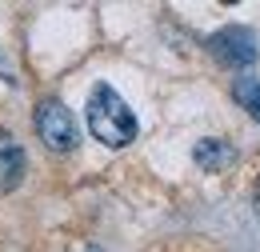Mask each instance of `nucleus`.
<instances>
[{
	"instance_id": "obj_4",
	"label": "nucleus",
	"mask_w": 260,
	"mask_h": 252,
	"mask_svg": "<svg viewBox=\"0 0 260 252\" xmlns=\"http://www.w3.org/2000/svg\"><path fill=\"white\" fill-rule=\"evenodd\" d=\"M192 160H196V168H204V172H224V168L236 164V148L228 140H220V136H204V140H196Z\"/></svg>"
},
{
	"instance_id": "obj_5",
	"label": "nucleus",
	"mask_w": 260,
	"mask_h": 252,
	"mask_svg": "<svg viewBox=\"0 0 260 252\" xmlns=\"http://www.w3.org/2000/svg\"><path fill=\"white\" fill-rule=\"evenodd\" d=\"M24 180V148L0 128V192H12Z\"/></svg>"
},
{
	"instance_id": "obj_1",
	"label": "nucleus",
	"mask_w": 260,
	"mask_h": 252,
	"mask_svg": "<svg viewBox=\"0 0 260 252\" xmlns=\"http://www.w3.org/2000/svg\"><path fill=\"white\" fill-rule=\"evenodd\" d=\"M84 116H88V132L108 148H124V144L136 140V116H132V108L124 104V96L112 84H96L88 92Z\"/></svg>"
},
{
	"instance_id": "obj_2",
	"label": "nucleus",
	"mask_w": 260,
	"mask_h": 252,
	"mask_svg": "<svg viewBox=\"0 0 260 252\" xmlns=\"http://www.w3.org/2000/svg\"><path fill=\"white\" fill-rule=\"evenodd\" d=\"M32 124H36V136L44 140V148H52V152H72L76 140H80L76 116H72V108H64L60 100H40Z\"/></svg>"
},
{
	"instance_id": "obj_6",
	"label": "nucleus",
	"mask_w": 260,
	"mask_h": 252,
	"mask_svg": "<svg viewBox=\"0 0 260 252\" xmlns=\"http://www.w3.org/2000/svg\"><path fill=\"white\" fill-rule=\"evenodd\" d=\"M232 96H236V104H240V108L260 124V80H256V76H236Z\"/></svg>"
},
{
	"instance_id": "obj_3",
	"label": "nucleus",
	"mask_w": 260,
	"mask_h": 252,
	"mask_svg": "<svg viewBox=\"0 0 260 252\" xmlns=\"http://www.w3.org/2000/svg\"><path fill=\"white\" fill-rule=\"evenodd\" d=\"M208 52L224 64V68H252L256 56H260V44H256V32L252 28L228 24V28L208 36Z\"/></svg>"
}]
</instances>
